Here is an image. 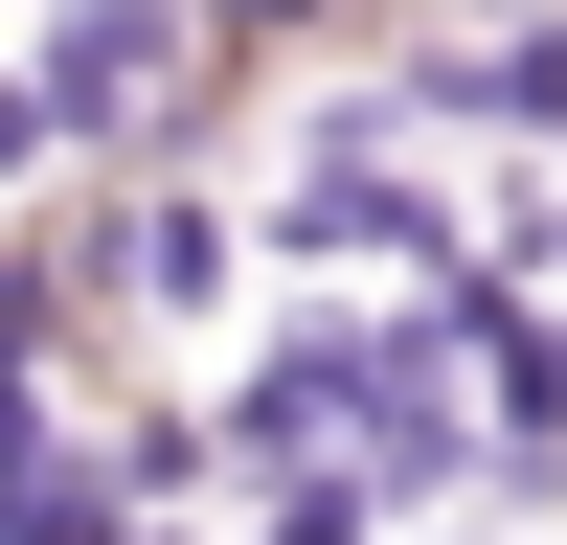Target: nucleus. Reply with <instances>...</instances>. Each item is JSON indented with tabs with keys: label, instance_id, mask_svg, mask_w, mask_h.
I'll list each match as a JSON object with an SVG mask.
<instances>
[{
	"label": "nucleus",
	"instance_id": "f257e3e1",
	"mask_svg": "<svg viewBox=\"0 0 567 545\" xmlns=\"http://www.w3.org/2000/svg\"><path fill=\"white\" fill-rule=\"evenodd\" d=\"M0 91L45 114V182H159V160H227L250 69H227L182 0H23Z\"/></svg>",
	"mask_w": 567,
	"mask_h": 545
},
{
	"label": "nucleus",
	"instance_id": "f03ea898",
	"mask_svg": "<svg viewBox=\"0 0 567 545\" xmlns=\"http://www.w3.org/2000/svg\"><path fill=\"white\" fill-rule=\"evenodd\" d=\"M250 250L318 272V296H432V272H477V205H454L432 160H272L250 182Z\"/></svg>",
	"mask_w": 567,
	"mask_h": 545
},
{
	"label": "nucleus",
	"instance_id": "7ed1b4c3",
	"mask_svg": "<svg viewBox=\"0 0 567 545\" xmlns=\"http://www.w3.org/2000/svg\"><path fill=\"white\" fill-rule=\"evenodd\" d=\"M341 409H363V296H341V318H272V341L205 387V477H227V500L341 477Z\"/></svg>",
	"mask_w": 567,
	"mask_h": 545
},
{
	"label": "nucleus",
	"instance_id": "20e7f679",
	"mask_svg": "<svg viewBox=\"0 0 567 545\" xmlns=\"http://www.w3.org/2000/svg\"><path fill=\"white\" fill-rule=\"evenodd\" d=\"M250 545H386V523H363L341 477H296V500H250Z\"/></svg>",
	"mask_w": 567,
	"mask_h": 545
}]
</instances>
